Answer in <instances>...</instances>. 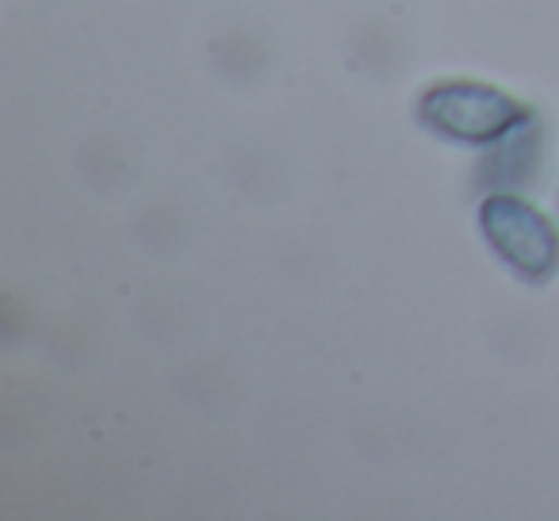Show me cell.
Wrapping results in <instances>:
<instances>
[{"instance_id": "cell-3", "label": "cell", "mask_w": 559, "mask_h": 521, "mask_svg": "<svg viewBox=\"0 0 559 521\" xmlns=\"http://www.w3.org/2000/svg\"><path fill=\"white\" fill-rule=\"evenodd\" d=\"M544 165V119L536 111L528 123H521L513 134H506L498 146L487 150V157L479 162V180L495 188H513V192H525L540 180Z\"/></svg>"}, {"instance_id": "cell-1", "label": "cell", "mask_w": 559, "mask_h": 521, "mask_svg": "<svg viewBox=\"0 0 559 521\" xmlns=\"http://www.w3.org/2000/svg\"><path fill=\"white\" fill-rule=\"evenodd\" d=\"M536 116L533 104L483 81H437L418 96V123L429 134L460 146H498L506 134Z\"/></svg>"}, {"instance_id": "cell-2", "label": "cell", "mask_w": 559, "mask_h": 521, "mask_svg": "<svg viewBox=\"0 0 559 521\" xmlns=\"http://www.w3.org/2000/svg\"><path fill=\"white\" fill-rule=\"evenodd\" d=\"M475 218H479V234L490 253L518 281L540 288L559 273V226L525 192L495 188L479 200Z\"/></svg>"}]
</instances>
